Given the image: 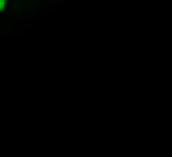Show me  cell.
<instances>
[{"mask_svg":"<svg viewBox=\"0 0 172 157\" xmlns=\"http://www.w3.org/2000/svg\"><path fill=\"white\" fill-rule=\"evenodd\" d=\"M57 4L61 0H0V39L22 31Z\"/></svg>","mask_w":172,"mask_h":157,"instance_id":"cell-1","label":"cell"}]
</instances>
